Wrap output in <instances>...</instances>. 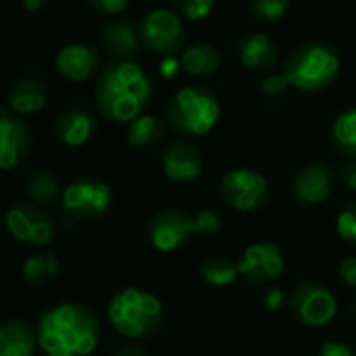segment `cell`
Returning a JSON list of instances; mask_svg holds the SVG:
<instances>
[{"label":"cell","mask_w":356,"mask_h":356,"mask_svg":"<svg viewBox=\"0 0 356 356\" xmlns=\"http://www.w3.org/2000/svg\"><path fill=\"white\" fill-rule=\"evenodd\" d=\"M35 340L48 356H90L98 348L100 325L88 307L63 302L40 317Z\"/></svg>","instance_id":"cell-1"},{"label":"cell","mask_w":356,"mask_h":356,"mask_svg":"<svg viewBox=\"0 0 356 356\" xmlns=\"http://www.w3.org/2000/svg\"><path fill=\"white\" fill-rule=\"evenodd\" d=\"M152 81L134 60L106 65L96 81V106L102 117L115 123H131L150 102Z\"/></svg>","instance_id":"cell-2"},{"label":"cell","mask_w":356,"mask_h":356,"mask_svg":"<svg viewBox=\"0 0 356 356\" xmlns=\"http://www.w3.org/2000/svg\"><path fill=\"white\" fill-rule=\"evenodd\" d=\"M106 319L125 338H152L163 323V305L146 290L125 288L111 298L106 307Z\"/></svg>","instance_id":"cell-3"},{"label":"cell","mask_w":356,"mask_h":356,"mask_svg":"<svg viewBox=\"0 0 356 356\" xmlns=\"http://www.w3.org/2000/svg\"><path fill=\"white\" fill-rule=\"evenodd\" d=\"M282 73L290 86L300 92H319L327 88L340 73L338 52L321 42L298 46L284 63Z\"/></svg>","instance_id":"cell-4"},{"label":"cell","mask_w":356,"mask_h":356,"mask_svg":"<svg viewBox=\"0 0 356 356\" xmlns=\"http://www.w3.org/2000/svg\"><path fill=\"white\" fill-rule=\"evenodd\" d=\"M221 117L219 100L202 88H181L167 106V119L177 134L207 136Z\"/></svg>","instance_id":"cell-5"},{"label":"cell","mask_w":356,"mask_h":356,"mask_svg":"<svg viewBox=\"0 0 356 356\" xmlns=\"http://www.w3.org/2000/svg\"><path fill=\"white\" fill-rule=\"evenodd\" d=\"M221 227L223 223L213 211H200L196 217H188L179 211H165L152 219L148 236L150 244L159 252H173L181 248L194 234H217Z\"/></svg>","instance_id":"cell-6"},{"label":"cell","mask_w":356,"mask_h":356,"mask_svg":"<svg viewBox=\"0 0 356 356\" xmlns=\"http://www.w3.org/2000/svg\"><path fill=\"white\" fill-rule=\"evenodd\" d=\"M113 202L111 186L100 179H77L63 190V209L77 221L102 217Z\"/></svg>","instance_id":"cell-7"},{"label":"cell","mask_w":356,"mask_h":356,"mask_svg":"<svg viewBox=\"0 0 356 356\" xmlns=\"http://www.w3.org/2000/svg\"><path fill=\"white\" fill-rule=\"evenodd\" d=\"M138 33H140V42L146 48H150L152 52L163 54V56L175 54L186 42L184 23H181L179 15L169 8L150 10L142 19Z\"/></svg>","instance_id":"cell-8"},{"label":"cell","mask_w":356,"mask_h":356,"mask_svg":"<svg viewBox=\"0 0 356 356\" xmlns=\"http://www.w3.org/2000/svg\"><path fill=\"white\" fill-rule=\"evenodd\" d=\"M290 309L298 321L309 327H325L338 313L336 296L321 284L307 282L296 286L290 296Z\"/></svg>","instance_id":"cell-9"},{"label":"cell","mask_w":356,"mask_h":356,"mask_svg":"<svg viewBox=\"0 0 356 356\" xmlns=\"http://www.w3.org/2000/svg\"><path fill=\"white\" fill-rule=\"evenodd\" d=\"M4 223H6L10 238L27 246H35V248L46 246L54 234L50 215L42 211L40 207H31V204L10 207L6 211Z\"/></svg>","instance_id":"cell-10"},{"label":"cell","mask_w":356,"mask_h":356,"mask_svg":"<svg viewBox=\"0 0 356 356\" xmlns=\"http://www.w3.org/2000/svg\"><path fill=\"white\" fill-rule=\"evenodd\" d=\"M221 194L234 209L248 213L265 204L269 186L254 169H232L221 179Z\"/></svg>","instance_id":"cell-11"},{"label":"cell","mask_w":356,"mask_h":356,"mask_svg":"<svg viewBox=\"0 0 356 356\" xmlns=\"http://www.w3.org/2000/svg\"><path fill=\"white\" fill-rule=\"evenodd\" d=\"M284 254L282 248L273 242H259L244 250L238 273L252 284H265L269 280H277L284 273Z\"/></svg>","instance_id":"cell-12"},{"label":"cell","mask_w":356,"mask_h":356,"mask_svg":"<svg viewBox=\"0 0 356 356\" xmlns=\"http://www.w3.org/2000/svg\"><path fill=\"white\" fill-rule=\"evenodd\" d=\"M31 148V134L29 127L8 115L0 113V171H10L15 169L29 152Z\"/></svg>","instance_id":"cell-13"},{"label":"cell","mask_w":356,"mask_h":356,"mask_svg":"<svg viewBox=\"0 0 356 356\" xmlns=\"http://www.w3.org/2000/svg\"><path fill=\"white\" fill-rule=\"evenodd\" d=\"M98 58L100 56L94 46L75 42V44H67L58 50L54 65H56V71L60 77H65L73 83H79L94 75V71L98 69Z\"/></svg>","instance_id":"cell-14"},{"label":"cell","mask_w":356,"mask_h":356,"mask_svg":"<svg viewBox=\"0 0 356 356\" xmlns=\"http://www.w3.org/2000/svg\"><path fill=\"white\" fill-rule=\"evenodd\" d=\"M163 171L169 179L179 184L196 181L202 175V156L196 146L188 142H173L165 148Z\"/></svg>","instance_id":"cell-15"},{"label":"cell","mask_w":356,"mask_h":356,"mask_svg":"<svg viewBox=\"0 0 356 356\" xmlns=\"http://www.w3.org/2000/svg\"><path fill=\"white\" fill-rule=\"evenodd\" d=\"M332 190H334V171L321 163L305 167L294 179L296 198L309 207L325 202L330 198Z\"/></svg>","instance_id":"cell-16"},{"label":"cell","mask_w":356,"mask_h":356,"mask_svg":"<svg viewBox=\"0 0 356 356\" xmlns=\"http://www.w3.org/2000/svg\"><path fill=\"white\" fill-rule=\"evenodd\" d=\"M54 131H56V138L65 146L75 148V146L86 144L94 136L96 119L86 108H69L58 115V119L54 123Z\"/></svg>","instance_id":"cell-17"},{"label":"cell","mask_w":356,"mask_h":356,"mask_svg":"<svg viewBox=\"0 0 356 356\" xmlns=\"http://www.w3.org/2000/svg\"><path fill=\"white\" fill-rule=\"evenodd\" d=\"M48 102V88L38 77H21L8 90V106L17 115L40 113Z\"/></svg>","instance_id":"cell-18"},{"label":"cell","mask_w":356,"mask_h":356,"mask_svg":"<svg viewBox=\"0 0 356 356\" xmlns=\"http://www.w3.org/2000/svg\"><path fill=\"white\" fill-rule=\"evenodd\" d=\"M240 60L250 71H269L277 63V48L267 33H248L238 46Z\"/></svg>","instance_id":"cell-19"},{"label":"cell","mask_w":356,"mask_h":356,"mask_svg":"<svg viewBox=\"0 0 356 356\" xmlns=\"http://www.w3.org/2000/svg\"><path fill=\"white\" fill-rule=\"evenodd\" d=\"M100 40H102V46L106 48V52L119 60H125L127 56H131L140 46V33L136 31L134 25H129L125 21L106 23L100 31Z\"/></svg>","instance_id":"cell-20"},{"label":"cell","mask_w":356,"mask_h":356,"mask_svg":"<svg viewBox=\"0 0 356 356\" xmlns=\"http://www.w3.org/2000/svg\"><path fill=\"white\" fill-rule=\"evenodd\" d=\"M35 332L25 321L0 323V356H33Z\"/></svg>","instance_id":"cell-21"},{"label":"cell","mask_w":356,"mask_h":356,"mask_svg":"<svg viewBox=\"0 0 356 356\" xmlns=\"http://www.w3.org/2000/svg\"><path fill=\"white\" fill-rule=\"evenodd\" d=\"M181 69L194 77H207L211 73H215L219 69L221 56L219 50L209 44V42H196L192 46H188L181 54Z\"/></svg>","instance_id":"cell-22"},{"label":"cell","mask_w":356,"mask_h":356,"mask_svg":"<svg viewBox=\"0 0 356 356\" xmlns=\"http://www.w3.org/2000/svg\"><path fill=\"white\" fill-rule=\"evenodd\" d=\"M165 136V125L152 115L136 117L127 127V142L136 148H150L156 146Z\"/></svg>","instance_id":"cell-23"},{"label":"cell","mask_w":356,"mask_h":356,"mask_svg":"<svg viewBox=\"0 0 356 356\" xmlns=\"http://www.w3.org/2000/svg\"><path fill=\"white\" fill-rule=\"evenodd\" d=\"M58 269H60V263L54 252H40V254L29 257L23 263V277L27 284H44L56 277Z\"/></svg>","instance_id":"cell-24"},{"label":"cell","mask_w":356,"mask_h":356,"mask_svg":"<svg viewBox=\"0 0 356 356\" xmlns=\"http://www.w3.org/2000/svg\"><path fill=\"white\" fill-rule=\"evenodd\" d=\"M332 140L342 154L356 156V106L344 111L332 127Z\"/></svg>","instance_id":"cell-25"},{"label":"cell","mask_w":356,"mask_h":356,"mask_svg":"<svg viewBox=\"0 0 356 356\" xmlns=\"http://www.w3.org/2000/svg\"><path fill=\"white\" fill-rule=\"evenodd\" d=\"M60 192V186H58V179L52 171L48 169H38L29 175L27 179V194L40 202V204H46V202H52Z\"/></svg>","instance_id":"cell-26"},{"label":"cell","mask_w":356,"mask_h":356,"mask_svg":"<svg viewBox=\"0 0 356 356\" xmlns=\"http://www.w3.org/2000/svg\"><path fill=\"white\" fill-rule=\"evenodd\" d=\"M202 280L211 286H229L238 280V265L225 257H211L200 267Z\"/></svg>","instance_id":"cell-27"},{"label":"cell","mask_w":356,"mask_h":356,"mask_svg":"<svg viewBox=\"0 0 356 356\" xmlns=\"http://www.w3.org/2000/svg\"><path fill=\"white\" fill-rule=\"evenodd\" d=\"M290 8V0H250V10L263 21H280Z\"/></svg>","instance_id":"cell-28"},{"label":"cell","mask_w":356,"mask_h":356,"mask_svg":"<svg viewBox=\"0 0 356 356\" xmlns=\"http://www.w3.org/2000/svg\"><path fill=\"white\" fill-rule=\"evenodd\" d=\"M175 4L188 21H202L215 8V0H175Z\"/></svg>","instance_id":"cell-29"},{"label":"cell","mask_w":356,"mask_h":356,"mask_svg":"<svg viewBox=\"0 0 356 356\" xmlns=\"http://www.w3.org/2000/svg\"><path fill=\"white\" fill-rule=\"evenodd\" d=\"M336 229H338L342 240L356 244V202L348 204L344 211H340L338 221H336Z\"/></svg>","instance_id":"cell-30"},{"label":"cell","mask_w":356,"mask_h":356,"mask_svg":"<svg viewBox=\"0 0 356 356\" xmlns=\"http://www.w3.org/2000/svg\"><path fill=\"white\" fill-rule=\"evenodd\" d=\"M288 88H290V81H288V77L282 71L273 73V75H267L261 81V92L267 94V96H282Z\"/></svg>","instance_id":"cell-31"},{"label":"cell","mask_w":356,"mask_h":356,"mask_svg":"<svg viewBox=\"0 0 356 356\" xmlns=\"http://www.w3.org/2000/svg\"><path fill=\"white\" fill-rule=\"evenodd\" d=\"M94 10L106 13V15H117L123 13L129 4V0H86Z\"/></svg>","instance_id":"cell-32"},{"label":"cell","mask_w":356,"mask_h":356,"mask_svg":"<svg viewBox=\"0 0 356 356\" xmlns=\"http://www.w3.org/2000/svg\"><path fill=\"white\" fill-rule=\"evenodd\" d=\"M338 271H340V277L344 280L346 286L356 288V257H346V259L340 263Z\"/></svg>","instance_id":"cell-33"},{"label":"cell","mask_w":356,"mask_h":356,"mask_svg":"<svg viewBox=\"0 0 356 356\" xmlns=\"http://www.w3.org/2000/svg\"><path fill=\"white\" fill-rule=\"evenodd\" d=\"M284 305H286V294L282 288H273L265 294V307L269 311H280Z\"/></svg>","instance_id":"cell-34"},{"label":"cell","mask_w":356,"mask_h":356,"mask_svg":"<svg viewBox=\"0 0 356 356\" xmlns=\"http://www.w3.org/2000/svg\"><path fill=\"white\" fill-rule=\"evenodd\" d=\"M319 356H356V355L353 353V348H350V346H346V344H342V342H327V344H323V348H321Z\"/></svg>","instance_id":"cell-35"},{"label":"cell","mask_w":356,"mask_h":356,"mask_svg":"<svg viewBox=\"0 0 356 356\" xmlns=\"http://www.w3.org/2000/svg\"><path fill=\"white\" fill-rule=\"evenodd\" d=\"M161 75L165 77V79H171V77H175L177 75V71L181 69V60H177L173 54H169V56H165L163 60H161Z\"/></svg>","instance_id":"cell-36"},{"label":"cell","mask_w":356,"mask_h":356,"mask_svg":"<svg viewBox=\"0 0 356 356\" xmlns=\"http://www.w3.org/2000/svg\"><path fill=\"white\" fill-rule=\"evenodd\" d=\"M342 179H344V184L356 192V159L353 161H348L346 165H344V169H342Z\"/></svg>","instance_id":"cell-37"},{"label":"cell","mask_w":356,"mask_h":356,"mask_svg":"<svg viewBox=\"0 0 356 356\" xmlns=\"http://www.w3.org/2000/svg\"><path fill=\"white\" fill-rule=\"evenodd\" d=\"M44 4H46V0H23V6H25L29 13H38V10H42V8H44Z\"/></svg>","instance_id":"cell-38"},{"label":"cell","mask_w":356,"mask_h":356,"mask_svg":"<svg viewBox=\"0 0 356 356\" xmlns=\"http://www.w3.org/2000/svg\"><path fill=\"white\" fill-rule=\"evenodd\" d=\"M113 356H144V353L140 348H136V346H125V348L117 350Z\"/></svg>","instance_id":"cell-39"},{"label":"cell","mask_w":356,"mask_h":356,"mask_svg":"<svg viewBox=\"0 0 356 356\" xmlns=\"http://www.w3.org/2000/svg\"><path fill=\"white\" fill-rule=\"evenodd\" d=\"M353 313H355V315H356V300H355V302H353Z\"/></svg>","instance_id":"cell-40"}]
</instances>
